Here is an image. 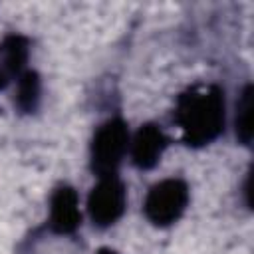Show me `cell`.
<instances>
[{
    "label": "cell",
    "mask_w": 254,
    "mask_h": 254,
    "mask_svg": "<svg viewBox=\"0 0 254 254\" xmlns=\"http://www.w3.org/2000/svg\"><path fill=\"white\" fill-rule=\"evenodd\" d=\"M177 121L187 145L200 147L216 139L224 127V97L214 85H194L177 103Z\"/></svg>",
    "instance_id": "6da1fadb"
},
{
    "label": "cell",
    "mask_w": 254,
    "mask_h": 254,
    "mask_svg": "<svg viewBox=\"0 0 254 254\" xmlns=\"http://www.w3.org/2000/svg\"><path fill=\"white\" fill-rule=\"evenodd\" d=\"M127 127L121 119H111L99 127L91 145V169L99 177L115 175L127 149Z\"/></svg>",
    "instance_id": "7a4b0ae2"
},
{
    "label": "cell",
    "mask_w": 254,
    "mask_h": 254,
    "mask_svg": "<svg viewBox=\"0 0 254 254\" xmlns=\"http://www.w3.org/2000/svg\"><path fill=\"white\" fill-rule=\"evenodd\" d=\"M189 202V189L179 179H167L157 183L145 200V214L157 226L175 222Z\"/></svg>",
    "instance_id": "3957f363"
},
{
    "label": "cell",
    "mask_w": 254,
    "mask_h": 254,
    "mask_svg": "<svg viewBox=\"0 0 254 254\" xmlns=\"http://www.w3.org/2000/svg\"><path fill=\"white\" fill-rule=\"evenodd\" d=\"M89 214L97 226L113 224L125 210V187L115 177H101V181L91 189L89 200Z\"/></svg>",
    "instance_id": "277c9868"
},
{
    "label": "cell",
    "mask_w": 254,
    "mask_h": 254,
    "mask_svg": "<svg viewBox=\"0 0 254 254\" xmlns=\"http://www.w3.org/2000/svg\"><path fill=\"white\" fill-rule=\"evenodd\" d=\"M165 147H167V139H165L163 131L151 123L143 125L133 139V147H131L133 163L139 169H151L161 159Z\"/></svg>",
    "instance_id": "5b68a950"
},
{
    "label": "cell",
    "mask_w": 254,
    "mask_h": 254,
    "mask_svg": "<svg viewBox=\"0 0 254 254\" xmlns=\"http://www.w3.org/2000/svg\"><path fill=\"white\" fill-rule=\"evenodd\" d=\"M79 208L77 194L71 187H60L52 196V214L50 224L60 234H69L79 224Z\"/></svg>",
    "instance_id": "8992f818"
},
{
    "label": "cell",
    "mask_w": 254,
    "mask_h": 254,
    "mask_svg": "<svg viewBox=\"0 0 254 254\" xmlns=\"http://www.w3.org/2000/svg\"><path fill=\"white\" fill-rule=\"evenodd\" d=\"M28 58V42L22 36H8L0 44V89L20 75Z\"/></svg>",
    "instance_id": "52a82bcc"
},
{
    "label": "cell",
    "mask_w": 254,
    "mask_h": 254,
    "mask_svg": "<svg viewBox=\"0 0 254 254\" xmlns=\"http://www.w3.org/2000/svg\"><path fill=\"white\" fill-rule=\"evenodd\" d=\"M40 97V79L36 71H24L18 79V93L16 101L22 111H32Z\"/></svg>",
    "instance_id": "ba28073f"
},
{
    "label": "cell",
    "mask_w": 254,
    "mask_h": 254,
    "mask_svg": "<svg viewBox=\"0 0 254 254\" xmlns=\"http://www.w3.org/2000/svg\"><path fill=\"white\" fill-rule=\"evenodd\" d=\"M252 85H248L238 101V113H236V135L242 143L252 141Z\"/></svg>",
    "instance_id": "9c48e42d"
},
{
    "label": "cell",
    "mask_w": 254,
    "mask_h": 254,
    "mask_svg": "<svg viewBox=\"0 0 254 254\" xmlns=\"http://www.w3.org/2000/svg\"><path fill=\"white\" fill-rule=\"evenodd\" d=\"M97 254H115V252H113V250H109V248H101Z\"/></svg>",
    "instance_id": "30bf717a"
}]
</instances>
